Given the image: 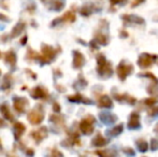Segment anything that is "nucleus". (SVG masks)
<instances>
[{
  "mask_svg": "<svg viewBox=\"0 0 158 157\" xmlns=\"http://www.w3.org/2000/svg\"><path fill=\"white\" fill-rule=\"evenodd\" d=\"M83 63H84V58H83V56H82L81 53L74 52V60H73V67H74V68L82 67Z\"/></svg>",
  "mask_w": 158,
  "mask_h": 157,
  "instance_id": "10",
  "label": "nucleus"
},
{
  "mask_svg": "<svg viewBox=\"0 0 158 157\" xmlns=\"http://www.w3.org/2000/svg\"><path fill=\"white\" fill-rule=\"evenodd\" d=\"M64 0H54V1H53V6H51V8L55 11H59L64 8Z\"/></svg>",
  "mask_w": 158,
  "mask_h": 157,
  "instance_id": "13",
  "label": "nucleus"
},
{
  "mask_svg": "<svg viewBox=\"0 0 158 157\" xmlns=\"http://www.w3.org/2000/svg\"><path fill=\"white\" fill-rule=\"evenodd\" d=\"M31 96L35 99H44L48 96V92H46V89L44 87L37 86L31 90Z\"/></svg>",
  "mask_w": 158,
  "mask_h": 157,
  "instance_id": "5",
  "label": "nucleus"
},
{
  "mask_svg": "<svg viewBox=\"0 0 158 157\" xmlns=\"http://www.w3.org/2000/svg\"><path fill=\"white\" fill-rule=\"evenodd\" d=\"M25 29V23H19L14 28H13L12 32H11V38H16L19 37L22 32Z\"/></svg>",
  "mask_w": 158,
  "mask_h": 157,
  "instance_id": "9",
  "label": "nucleus"
},
{
  "mask_svg": "<svg viewBox=\"0 0 158 157\" xmlns=\"http://www.w3.org/2000/svg\"><path fill=\"white\" fill-rule=\"evenodd\" d=\"M40 56H41V55H39L37 52L32 51L31 48H29V50H28V52H27V57H28V58H30V59H38V58H39L40 59Z\"/></svg>",
  "mask_w": 158,
  "mask_h": 157,
  "instance_id": "14",
  "label": "nucleus"
},
{
  "mask_svg": "<svg viewBox=\"0 0 158 157\" xmlns=\"http://www.w3.org/2000/svg\"><path fill=\"white\" fill-rule=\"evenodd\" d=\"M13 105H14V109L16 112L24 113L28 105V100L25 98H21V97H14L13 98Z\"/></svg>",
  "mask_w": 158,
  "mask_h": 157,
  "instance_id": "3",
  "label": "nucleus"
},
{
  "mask_svg": "<svg viewBox=\"0 0 158 157\" xmlns=\"http://www.w3.org/2000/svg\"><path fill=\"white\" fill-rule=\"evenodd\" d=\"M92 122L88 121L87 119H84V121H82V123L80 124V128H81V130L84 132V134H90L93 130V125H92Z\"/></svg>",
  "mask_w": 158,
  "mask_h": 157,
  "instance_id": "8",
  "label": "nucleus"
},
{
  "mask_svg": "<svg viewBox=\"0 0 158 157\" xmlns=\"http://www.w3.org/2000/svg\"><path fill=\"white\" fill-rule=\"evenodd\" d=\"M53 108H54V111L55 112H59V111H60V107H59L58 103H54V107H53Z\"/></svg>",
  "mask_w": 158,
  "mask_h": 157,
  "instance_id": "17",
  "label": "nucleus"
},
{
  "mask_svg": "<svg viewBox=\"0 0 158 157\" xmlns=\"http://www.w3.org/2000/svg\"><path fill=\"white\" fill-rule=\"evenodd\" d=\"M4 59H6V63L12 66V67H14V66L16 65V54H15L13 51L6 52V55H4Z\"/></svg>",
  "mask_w": 158,
  "mask_h": 157,
  "instance_id": "7",
  "label": "nucleus"
},
{
  "mask_svg": "<svg viewBox=\"0 0 158 157\" xmlns=\"http://www.w3.org/2000/svg\"><path fill=\"white\" fill-rule=\"evenodd\" d=\"M55 56H56V51L52 46L45 45V44L42 46V54L40 56V61L44 64H48L51 60L54 59Z\"/></svg>",
  "mask_w": 158,
  "mask_h": 157,
  "instance_id": "2",
  "label": "nucleus"
},
{
  "mask_svg": "<svg viewBox=\"0 0 158 157\" xmlns=\"http://www.w3.org/2000/svg\"><path fill=\"white\" fill-rule=\"evenodd\" d=\"M11 80H12V78H11L10 74H8V76H4L3 83H2V85H1V89H2V90L8 89V88H10L11 83H12V81H11Z\"/></svg>",
  "mask_w": 158,
  "mask_h": 157,
  "instance_id": "12",
  "label": "nucleus"
},
{
  "mask_svg": "<svg viewBox=\"0 0 158 157\" xmlns=\"http://www.w3.org/2000/svg\"><path fill=\"white\" fill-rule=\"evenodd\" d=\"M0 112H1V114L3 115L4 118L9 119V121H12V119H13L12 114H11L10 110H9L8 105H6V103H3V105H0Z\"/></svg>",
  "mask_w": 158,
  "mask_h": 157,
  "instance_id": "11",
  "label": "nucleus"
},
{
  "mask_svg": "<svg viewBox=\"0 0 158 157\" xmlns=\"http://www.w3.org/2000/svg\"><path fill=\"white\" fill-rule=\"evenodd\" d=\"M31 137L35 140V142L39 143L40 141H42L43 139H45L48 137V128L41 127L40 129L35 130L33 132H31Z\"/></svg>",
  "mask_w": 158,
  "mask_h": 157,
  "instance_id": "4",
  "label": "nucleus"
},
{
  "mask_svg": "<svg viewBox=\"0 0 158 157\" xmlns=\"http://www.w3.org/2000/svg\"><path fill=\"white\" fill-rule=\"evenodd\" d=\"M100 105H101V107H106L104 105H106V107H110V105H111V101L109 100V98L108 97H102V99H101V101H100Z\"/></svg>",
  "mask_w": 158,
  "mask_h": 157,
  "instance_id": "16",
  "label": "nucleus"
},
{
  "mask_svg": "<svg viewBox=\"0 0 158 157\" xmlns=\"http://www.w3.org/2000/svg\"><path fill=\"white\" fill-rule=\"evenodd\" d=\"M28 121L30 122V124H33V125H37V124H40L44 118V111L43 108L40 105H37V107L33 110L29 112L27 116Z\"/></svg>",
  "mask_w": 158,
  "mask_h": 157,
  "instance_id": "1",
  "label": "nucleus"
},
{
  "mask_svg": "<svg viewBox=\"0 0 158 157\" xmlns=\"http://www.w3.org/2000/svg\"><path fill=\"white\" fill-rule=\"evenodd\" d=\"M27 155H33V151H31V150H28V151H27Z\"/></svg>",
  "mask_w": 158,
  "mask_h": 157,
  "instance_id": "20",
  "label": "nucleus"
},
{
  "mask_svg": "<svg viewBox=\"0 0 158 157\" xmlns=\"http://www.w3.org/2000/svg\"><path fill=\"white\" fill-rule=\"evenodd\" d=\"M4 124H3V121H2V119H0V127H1V126H3Z\"/></svg>",
  "mask_w": 158,
  "mask_h": 157,
  "instance_id": "21",
  "label": "nucleus"
},
{
  "mask_svg": "<svg viewBox=\"0 0 158 157\" xmlns=\"http://www.w3.org/2000/svg\"><path fill=\"white\" fill-rule=\"evenodd\" d=\"M112 1H114V3H116V2L119 1V0H112Z\"/></svg>",
  "mask_w": 158,
  "mask_h": 157,
  "instance_id": "22",
  "label": "nucleus"
},
{
  "mask_svg": "<svg viewBox=\"0 0 158 157\" xmlns=\"http://www.w3.org/2000/svg\"><path fill=\"white\" fill-rule=\"evenodd\" d=\"M0 21H6V22H9V19L6 16V15L0 14Z\"/></svg>",
  "mask_w": 158,
  "mask_h": 157,
  "instance_id": "18",
  "label": "nucleus"
},
{
  "mask_svg": "<svg viewBox=\"0 0 158 157\" xmlns=\"http://www.w3.org/2000/svg\"><path fill=\"white\" fill-rule=\"evenodd\" d=\"M26 41H27V37H25V38H23V39H22L21 43H22V44H23V45H24V44L26 43Z\"/></svg>",
  "mask_w": 158,
  "mask_h": 157,
  "instance_id": "19",
  "label": "nucleus"
},
{
  "mask_svg": "<svg viewBox=\"0 0 158 157\" xmlns=\"http://www.w3.org/2000/svg\"><path fill=\"white\" fill-rule=\"evenodd\" d=\"M61 19H64V21H68V22H73L75 19V16L73 13L71 12H68L67 14H64L63 17H61Z\"/></svg>",
  "mask_w": 158,
  "mask_h": 157,
  "instance_id": "15",
  "label": "nucleus"
},
{
  "mask_svg": "<svg viewBox=\"0 0 158 157\" xmlns=\"http://www.w3.org/2000/svg\"><path fill=\"white\" fill-rule=\"evenodd\" d=\"M0 74H1V72H0Z\"/></svg>",
  "mask_w": 158,
  "mask_h": 157,
  "instance_id": "23",
  "label": "nucleus"
},
{
  "mask_svg": "<svg viewBox=\"0 0 158 157\" xmlns=\"http://www.w3.org/2000/svg\"><path fill=\"white\" fill-rule=\"evenodd\" d=\"M25 130H26V127L24 124H22L21 122H15L14 123V137L16 140H19V138L24 134Z\"/></svg>",
  "mask_w": 158,
  "mask_h": 157,
  "instance_id": "6",
  "label": "nucleus"
}]
</instances>
